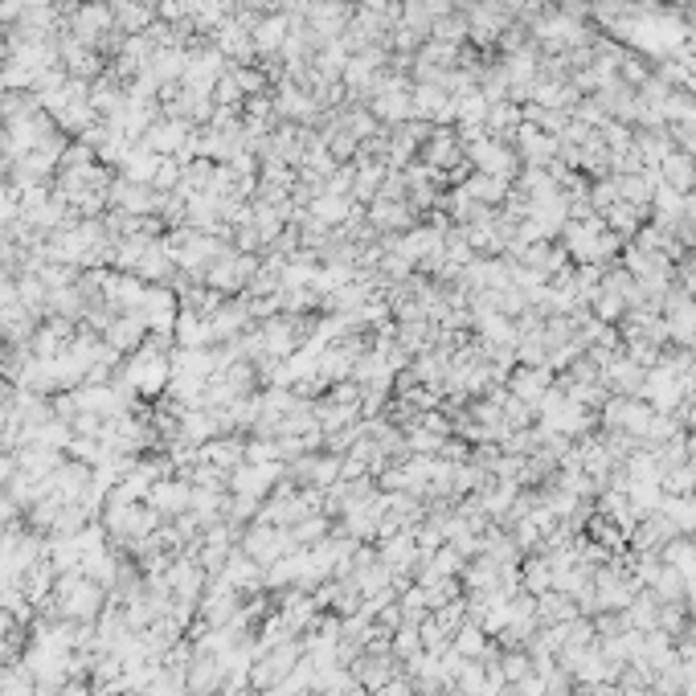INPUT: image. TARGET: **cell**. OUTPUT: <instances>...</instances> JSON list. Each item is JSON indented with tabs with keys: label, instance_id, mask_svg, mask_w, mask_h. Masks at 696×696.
Wrapping results in <instances>:
<instances>
[{
	"label": "cell",
	"instance_id": "6da1fadb",
	"mask_svg": "<svg viewBox=\"0 0 696 696\" xmlns=\"http://www.w3.org/2000/svg\"><path fill=\"white\" fill-rule=\"evenodd\" d=\"M127 381H136V389H144V394H152V389H160L164 381H168V361H164V353L160 348H144V353L127 365Z\"/></svg>",
	"mask_w": 696,
	"mask_h": 696
},
{
	"label": "cell",
	"instance_id": "7a4b0ae2",
	"mask_svg": "<svg viewBox=\"0 0 696 696\" xmlns=\"http://www.w3.org/2000/svg\"><path fill=\"white\" fill-rule=\"evenodd\" d=\"M5 520H13V504H9V500H0V525H5Z\"/></svg>",
	"mask_w": 696,
	"mask_h": 696
}]
</instances>
